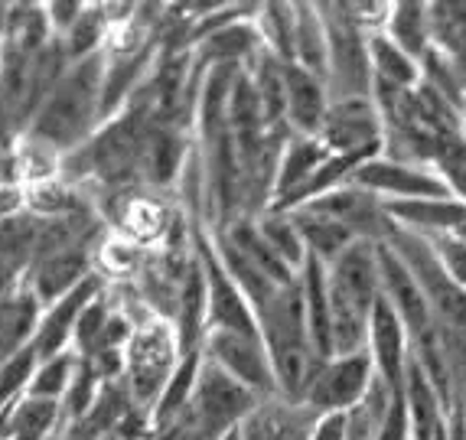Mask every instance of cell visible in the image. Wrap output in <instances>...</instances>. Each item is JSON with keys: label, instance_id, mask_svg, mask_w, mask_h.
<instances>
[{"label": "cell", "instance_id": "cell-1", "mask_svg": "<svg viewBox=\"0 0 466 440\" xmlns=\"http://www.w3.org/2000/svg\"><path fill=\"white\" fill-rule=\"evenodd\" d=\"M105 69H108L105 53L72 62L49 92V98L43 101V108L36 111L24 138L49 147L59 157L86 144L105 124Z\"/></svg>", "mask_w": 466, "mask_h": 440}, {"label": "cell", "instance_id": "cell-2", "mask_svg": "<svg viewBox=\"0 0 466 440\" xmlns=\"http://www.w3.org/2000/svg\"><path fill=\"white\" fill-rule=\"evenodd\" d=\"M258 333L271 355L274 382L278 394L288 402H303L307 388L317 379L323 359L317 355L307 326V310H303V291L300 278L290 287H278L274 297L255 313Z\"/></svg>", "mask_w": 466, "mask_h": 440}, {"label": "cell", "instance_id": "cell-3", "mask_svg": "<svg viewBox=\"0 0 466 440\" xmlns=\"http://www.w3.org/2000/svg\"><path fill=\"white\" fill-rule=\"evenodd\" d=\"M327 274L329 310H333V353H362L369 349V320L381 297L375 241H352L333 264H327Z\"/></svg>", "mask_w": 466, "mask_h": 440}, {"label": "cell", "instance_id": "cell-4", "mask_svg": "<svg viewBox=\"0 0 466 440\" xmlns=\"http://www.w3.org/2000/svg\"><path fill=\"white\" fill-rule=\"evenodd\" d=\"M179 359H183V353H179L173 323L160 317H147L144 323H137L125 349V388L131 394L134 408L154 414Z\"/></svg>", "mask_w": 466, "mask_h": 440}, {"label": "cell", "instance_id": "cell-5", "mask_svg": "<svg viewBox=\"0 0 466 440\" xmlns=\"http://www.w3.org/2000/svg\"><path fill=\"white\" fill-rule=\"evenodd\" d=\"M329 39V101L342 98H372L375 72L369 59V36L362 26L346 14V4H317Z\"/></svg>", "mask_w": 466, "mask_h": 440}, {"label": "cell", "instance_id": "cell-6", "mask_svg": "<svg viewBox=\"0 0 466 440\" xmlns=\"http://www.w3.org/2000/svg\"><path fill=\"white\" fill-rule=\"evenodd\" d=\"M385 241L395 248L398 255H401V261L408 264L411 274L418 278L420 291L428 297L431 313H434V323L466 340V287H460L457 281L447 274V268H443L441 258H437L434 248H431L428 235L395 225Z\"/></svg>", "mask_w": 466, "mask_h": 440}, {"label": "cell", "instance_id": "cell-7", "mask_svg": "<svg viewBox=\"0 0 466 440\" xmlns=\"http://www.w3.org/2000/svg\"><path fill=\"white\" fill-rule=\"evenodd\" d=\"M261 402H265L261 394L251 392L248 385H241L226 369H218L216 363H209V359L202 355L199 382H196L187 417L196 431L222 440L232 431H238L241 421H245Z\"/></svg>", "mask_w": 466, "mask_h": 440}, {"label": "cell", "instance_id": "cell-8", "mask_svg": "<svg viewBox=\"0 0 466 440\" xmlns=\"http://www.w3.org/2000/svg\"><path fill=\"white\" fill-rule=\"evenodd\" d=\"M375 375L379 372H375L369 349L352 355H336V359L319 365L317 379L307 388L303 404H310L317 414H333V411H346L350 414V411H356L359 404L366 402Z\"/></svg>", "mask_w": 466, "mask_h": 440}, {"label": "cell", "instance_id": "cell-9", "mask_svg": "<svg viewBox=\"0 0 466 440\" xmlns=\"http://www.w3.org/2000/svg\"><path fill=\"white\" fill-rule=\"evenodd\" d=\"M202 355L226 369L232 379L248 385L261 398H278L271 355L258 333H235V330H209L202 343Z\"/></svg>", "mask_w": 466, "mask_h": 440}, {"label": "cell", "instance_id": "cell-10", "mask_svg": "<svg viewBox=\"0 0 466 440\" xmlns=\"http://www.w3.org/2000/svg\"><path fill=\"white\" fill-rule=\"evenodd\" d=\"M193 251L199 255L209 281V330H235V333H258V317L245 293L228 278L226 264L218 261V251L212 245V235L202 232V225L193 232ZM261 336V333H258Z\"/></svg>", "mask_w": 466, "mask_h": 440}, {"label": "cell", "instance_id": "cell-11", "mask_svg": "<svg viewBox=\"0 0 466 440\" xmlns=\"http://www.w3.org/2000/svg\"><path fill=\"white\" fill-rule=\"evenodd\" d=\"M300 209H307L313 216L333 219L342 229H350L359 241H375V245L389 239V232L395 229L391 216L385 212V200H379L375 193H369V189L352 186V183L339 186L333 193L317 196V200H310Z\"/></svg>", "mask_w": 466, "mask_h": 440}, {"label": "cell", "instance_id": "cell-12", "mask_svg": "<svg viewBox=\"0 0 466 440\" xmlns=\"http://www.w3.org/2000/svg\"><path fill=\"white\" fill-rule=\"evenodd\" d=\"M352 186H362L385 202H411V200H453L441 177L434 170L414 167V163H398L389 157H375L369 160L356 177Z\"/></svg>", "mask_w": 466, "mask_h": 440}, {"label": "cell", "instance_id": "cell-13", "mask_svg": "<svg viewBox=\"0 0 466 440\" xmlns=\"http://www.w3.org/2000/svg\"><path fill=\"white\" fill-rule=\"evenodd\" d=\"M385 121L375 98H342L329 101L327 121L319 128V140L329 154H356L369 147H381Z\"/></svg>", "mask_w": 466, "mask_h": 440}, {"label": "cell", "instance_id": "cell-14", "mask_svg": "<svg viewBox=\"0 0 466 440\" xmlns=\"http://www.w3.org/2000/svg\"><path fill=\"white\" fill-rule=\"evenodd\" d=\"M375 255H379L381 297L395 307V313L401 317L408 336L418 340V336H424V333L434 326V313H431V307H428V297L420 291L411 268L401 261V255H398L389 241H379V245H375Z\"/></svg>", "mask_w": 466, "mask_h": 440}, {"label": "cell", "instance_id": "cell-15", "mask_svg": "<svg viewBox=\"0 0 466 440\" xmlns=\"http://www.w3.org/2000/svg\"><path fill=\"white\" fill-rule=\"evenodd\" d=\"M369 353H372L379 379L391 392L401 394L404 369H408V359H411V336H408L401 317H398L395 307L385 297H379L372 320H369Z\"/></svg>", "mask_w": 466, "mask_h": 440}, {"label": "cell", "instance_id": "cell-16", "mask_svg": "<svg viewBox=\"0 0 466 440\" xmlns=\"http://www.w3.org/2000/svg\"><path fill=\"white\" fill-rule=\"evenodd\" d=\"M105 291V278L101 274H92L88 281L69 291L63 301L49 303L43 310V320H39V330H36V340H33V349H36L39 363H46L53 355L66 353L72 349V336H76V326H78V317H82V310Z\"/></svg>", "mask_w": 466, "mask_h": 440}, {"label": "cell", "instance_id": "cell-17", "mask_svg": "<svg viewBox=\"0 0 466 440\" xmlns=\"http://www.w3.org/2000/svg\"><path fill=\"white\" fill-rule=\"evenodd\" d=\"M319 414L303 402L265 398L238 427V440H310Z\"/></svg>", "mask_w": 466, "mask_h": 440}, {"label": "cell", "instance_id": "cell-18", "mask_svg": "<svg viewBox=\"0 0 466 440\" xmlns=\"http://www.w3.org/2000/svg\"><path fill=\"white\" fill-rule=\"evenodd\" d=\"M173 330H177V343L183 355L199 353L202 343H206V333H209V281H206V268H202L196 251L187 274L179 281V303Z\"/></svg>", "mask_w": 466, "mask_h": 440}, {"label": "cell", "instance_id": "cell-19", "mask_svg": "<svg viewBox=\"0 0 466 440\" xmlns=\"http://www.w3.org/2000/svg\"><path fill=\"white\" fill-rule=\"evenodd\" d=\"M284 92H288V124L300 138H319L327 121L329 92L327 82L310 76L300 66H284Z\"/></svg>", "mask_w": 466, "mask_h": 440}, {"label": "cell", "instance_id": "cell-20", "mask_svg": "<svg viewBox=\"0 0 466 440\" xmlns=\"http://www.w3.org/2000/svg\"><path fill=\"white\" fill-rule=\"evenodd\" d=\"M43 310L46 307L36 301V293L26 287V281L0 297V363H7L16 353L33 346Z\"/></svg>", "mask_w": 466, "mask_h": 440}, {"label": "cell", "instance_id": "cell-21", "mask_svg": "<svg viewBox=\"0 0 466 440\" xmlns=\"http://www.w3.org/2000/svg\"><path fill=\"white\" fill-rule=\"evenodd\" d=\"M404 408H408V425H411V440H434L437 431L447 425V408H443L441 392L434 382L428 379V372L420 369V363L408 359L404 369V385H401Z\"/></svg>", "mask_w": 466, "mask_h": 440}, {"label": "cell", "instance_id": "cell-22", "mask_svg": "<svg viewBox=\"0 0 466 440\" xmlns=\"http://www.w3.org/2000/svg\"><path fill=\"white\" fill-rule=\"evenodd\" d=\"M303 310H307V326H310L313 349L323 363L333 359V310H329V274L319 258L307 255V264L300 271Z\"/></svg>", "mask_w": 466, "mask_h": 440}, {"label": "cell", "instance_id": "cell-23", "mask_svg": "<svg viewBox=\"0 0 466 440\" xmlns=\"http://www.w3.org/2000/svg\"><path fill=\"white\" fill-rule=\"evenodd\" d=\"M385 212L401 229L420 235L460 232L466 229V202L460 200H411V202H385Z\"/></svg>", "mask_w": 466, "mask_h": 440}, {"label": "cell", "instance_id": "cell-24", "mask_svg": "<svg viewBox=\"0 0 466 440\" xmlns=\"http://www.w3.org/2000/svg\"><path fill=\"white\" fill-rule=\"evenodd\" d=\"M222 232L228 235V241L238 248L241 255L248 258V261L255 264L268 281H274L278 287H290L297 278H300V274H297L294 268H288V261H284V258L268 245V239L261 235V229H258L255 219L241 216V219H235V222H228Z\"/></svg>", "mask_w": 466, "mask_h": 440}, {"label": "cell", "instance_id": "cell-25", "mask_svg": "<svg viewBox=\"0 0 466 440\" xmlns=\"http://www.w3.org/2000/svg\"><path fill=\"white\" fill-rule=\"evenodd\" d=\"M0 425H4L7 437L49 440L63 431L66 425L63 402H46V398H30L26 394L24 402H16L7 414H0Z\"/></svg>", "mask_w": 466, "mask_h": 440}, {"label": "cell", "instance_id": "cell-26", "mask_svg": "<svg viewBox=\"0 0 466 440\" xmlns=\"http://www.w3.org/2000/svg\"><path fill=\"white\" fill-rule=\"evenodd\" d=\"M199 369H202V349L199 353H189L179 359L177 372H173V379L167 382L164 394H160V402H157L154 414V431H170L177 427L189 411V402H193V392H196V382H199Z\"/></svg>", "mask_w": 466, "mask_h": 440}, {"label": "cell", "instance_id": "cell-27", "mask_svg": "<svg viewBox=\"0 0 466 440\" xmlns=\"http://www.w3.org/2000/svg\"><path fill=\"white\" fill-rule=\"evenodd\" d=\"M431 46L457 69L466 88V4H428Z\"/></svg>", "mask_w": 466, "mask_h": 440}, {"label": "cell", "instance_id": "cell-28", "mask_svg": "<svg viewBox=\"0 0 466 440\" xmlns=\"http://www.w3.org/2000/svg\"><path fill=\"white\" fill-rule=\"evenodd\" d=\"M297 33H294V66L327 82L329 72V39L317 4H294Z\"/></svg>", "mask_w": 466, "mask_h": 440}, {"label": "cell", "instance_id": "cell-29", "mask_svg": "<svg viewBox=\"0 0 466 440\" xmlns=\"http://www.w3.org/2000/svg\"><path fill=\"white\" fill-rule=\"evenodd\" d=\"M327 157H329V150L323 147L319 138H300V134H294V138L284 144V154H280L278 183H274V202H280L284 196L294 193L297 186L307 183Z\"/></svg>", "mask_w": 466, "mask_h": 440}, {"label": "cell", "instance_id": "cell-30", "mask_svg": "<svg viewBox=\"0 0 466 440\" xmlns=\"http://www.w3.org/2000/svg\"><path fill=\"white\" fill-rule=\"evenodd\" d=\"M369 59H372L375 82H385V86H395V88H408V92L424 82L420 62L404 53L395 39H389V33H372V36H369Z\"/></svg>", "mask_w": 466, "mask_h": 440}, {"label": "cell", "instance_id": "cell-31", "mask_svg": "<svg viewBox=\"0 0 466 440\" xmlns=\"http://www.w3.org/2000/svg\"><path fill=\"white\" fill-rule=\"evenodd\" d=\"M290 216H294L297 229H300L307 255L319 258L323 264H333L352 241H359L350 229H342L339 222H333V219H327V216H313L307 209H294Z\"/></svg>", "mask_w": 466, "mask_h": 440}, {"label": "cell", "instance_id": "cell-32", "mask_svg": "<svg viewBox=\"0 0 466 440\" xmlns=\"http://www.w3.org/2000/svg\"><path fill=\"white\" fill-rule=\"evenodd\" d=\"M385 33H389V39H395L398 46L411 56V59L420 62L431 49L428 4H418V0H408V4H391Z\"/></svg>", "mask_w": 466, "mask_h": 440}, {"label": "cell", "instance_id": "cell-33", "mask_svg": "<svg viewBox=\"0 0 466 440\" xmlns=\"http://www.w3.org/2000/svg\"><path fill=\"white\" fill-rule=\"evenodd\" d=\"M265 49L284 66H294V33H297V7L294 4H261L255 16Z\"/></svg>", "mask_w": 466, "mask_h": 440}, {"label": "cell", "instance_id": "cell-34", "mask_svg": "<svg viewBox=\"0 0 466 440\" xmlns=\"http://www.w3.org/2000/svg\"><path fill=\"white\" fill-rule=\"evenodd\" d=\"M108 14H105V7L101 4H86V10H82V16L76 20V26H72L66 36H56L59 43H63V53L69 62H82L88 59V56L95 53H105V43H108Z\"/></svg>", "mask_w": 466, "mask_h": 440}, {"label": "cell", "instance_id": "cell-35", "mask_svg": "<svg viewBox=\"0 0 466 440\" xmlns=\"http://www.w3.org/2000/svg\"><path fill=\"white\" fill-rule=\"evenodd\" d=\"M255 222H258V229H261V235L268 239V245L288 261V268H294L297 274H300L303 264H307V245H303L294 216H290V212H274V209H268Z\"/></svg>", "mask_w": 466, "mask_h": 440}, {"label": "cell", "instance_id": "cell-36", "mask_svg": "<svg viewBox=\"0 0 466 440\" xmlns=\"http://www.w3.org/2000/svg\"><path fill=\"white\" fill-rule=\"evenodd\" d=\"M78 359H82V355H78L76 349H66V353L53 355L46 363H39L26 394H30V398H46V402H63L72 385V375H76V369H78Z\"/></svg>", "mask_w": 466, "mask_h": 440}, {"label": "cell", "instance_id": "cell-37", "mask_svg": "<svg viewBox=\"0 0 466 440\" xmlns=\"http://www.w3.org/2000/svg\"><path fill=\"white\" fill-rule=\"evenodd\" d=\"M36 369H39V355L33 346H26L24 353H16L7 363H0V414H7L16 402H24Z\"/></svg>", "mask_w": 466, "mask_h": 440}, {"label": "cell", "instance_id": "cell-38", "mask_svg": "<svg viewBox=\"0 0 466 440\" xmlns=\"http://www.w3.org/2000/svg\"><path fill=\"white\" fill-rule=\"evenodd\" d=\"M101 388H105V382L98 379L95 365L88 363V359H78V369H76V375H72V385H69V392H66V398H63L66 425H76V421H82V417L95 408Z\"/></svg>", "mask_w": 466, "mask_h": 440}, {"label": "cell", "instance_id": "cell-39", "mask_svg": "<svg viewBox=\"0 0 466 440\" xmlns=\"http://www.w3.org/2000/svg\"><path fill=\"white\" fill-rule=\"evenodd\" d=\"M431 170L447 183L453 200L466 202V131L453 134V138H443V144L437 147V157Z\"/></svg>", "mask_w": 466, "mask_h": 440}, {"label": "cell", "instance_id": "cell-40", "mask_svg": "<svg viewBox=\"0 0 466 440\" xmlns=\"http://www.w3.org/2000/svg\"><path fill=\"white\" fill-rule=\"evenodd\" d=\"M111 297L105 291L82 310V317H78V326H76V336H72V349H76L82 359H92L95 355V346H98L101 333L108 326V317H111Z\"/></svg>", "mask_w": 466, "mask_h": 440}, {"label": "cell", "instance_id": "cell-41", "mask_svg": "<svg viewBox=\"0 0 466 440\" xmlns=\"http://www.w3.org/2000/svg\"><path fill=\"white\" fill-rule=\"evenodd\" d=\"M434 255L441 258V264L447 268L453 281L460 287H466V239H460L457 232H434L428 235Z\"/></svg>", "mask_w": 466, "mask_h": 440}, {"label": "cell", "instance_id": "cell-42", "mask_svg": "<svg viewBox=\"0 0 466 440\" xmlns=\"http://www.w3.org/2000/svg\"><path fill=\"white\" fill-rule=\"evenodd\" d=\"M46 7V16H49V26H53L56 36H66V33L76 26V20L82 16V10H86V4H78V0H72V4H43Z\"/></svg>", "mask_w": 466, "mask_h": 440}, {"label": "cell", "instance_id": "cell-43", "mask_svg": "<svg viewBox=\"0 0 466 440\" xmlns=\"http://www.w3.org/2000/svg\"><path fill=\"white\" fill-rule=\"evenodd\" d=\"M310 440H350V414H346V411L319 414Z\"/></svg>", "mask_w": 466, "mask_h": 440}, {"label": "cell", "instance_id": "cell-44", "mask_svg": "<svg viewBox=\"0 0 466 440\" xmlns=\"http://www.w3.org/2000/svg\"><path fill=\"white\" fill-rule=\"evenodd\" d=\"M26 212V186L0 183V219H14Z\"/></svg>", "mask_w": 466, "mask_h": 440}, {"label": "cell", "instance_id": "cell-45", "mask_svg": "<svg viewBox=\"0 0 466 440\" xmlns=\"http://www.w3.org/2000/svg\"><path fill=\"white\" fill-rule=\"evenodd\" d=\"M434 440H451V434H447V425L441 427V431H437V437Z\"/></svg>", "mask_w": 466, "mask_h": 440}, {"label": "cell", "instance_id": "cell-46", "mask_svg": "<svg viewBox=\"0 0 466 440\" xmlns=\"http://www.w3.org/2000/svg\"><path fill=\"white\" fill-rule=\"evenodd\" d=\"M222 440H238V431H232L228 437H222Z\"/></svg>", "mask_w": 466, "mask_h": 440}, {"label": "cell", "instance_id": "cell-47", "mask_svg": "<svg viewBox=\"0 0 466 440\" xmlns=\"http://www.w3.org/2000/svg\"><path fill=\"white\" fill-rule=\"evenodd\" d=\"M105 440H121V434H108V437H105Z\"/></svg>", "mask_w": 466, "mask_h": 440}, {"label": "cell", "instance_id": "cell-48", "mask_svg": "<svg viewBox=\"0 0 466 440\" xmlns=\"http://www.w3.org/2000/svg\"><path fill=\"white\" fill-rule=\"evenodd\" d=\"M463 121H466V98H463Z\"/></svg>", "mask_w": 466, "mask_h": 440}, {"label": "cell", "instance_id": "cell-49", "mask_svg": "<svg viewBox=\"0 0 466 440\" xmlns=\"http://www.w3.org/2000/svg\"><path fill=\"white\" fill-rule=\"evenodd\" d=\"M4 440H20V437H4Z\"/></svg>", "mask_w": 466, "mask_h": 440}, {"label": "cell", "instance_id": "cell-50", "mask_svg": "<svg viewBox=\"0 0 466 440\" xmlns=\"http://www.w3.org/2000/svg\"><path fill=\"white\" fill-rule=\"evenodd\" d=\"M49 440H59V434H56V437H49Z\"/></svg>", "mask_w": 466, "mask_h": 440}, {"label": "cell", "instance_id": "cell-51", "mask_svg": "<svg viewBox=\"0 0 466 440\" xmlns=\"http://www.w3.org/2000/svg\"><path fill=\"white\" fill-rule=\"evenodd\" d=\"M463 417H466V411H463Z\"/></svg>", "mask_w": 466, "mask_h": 440}]
</instances>
